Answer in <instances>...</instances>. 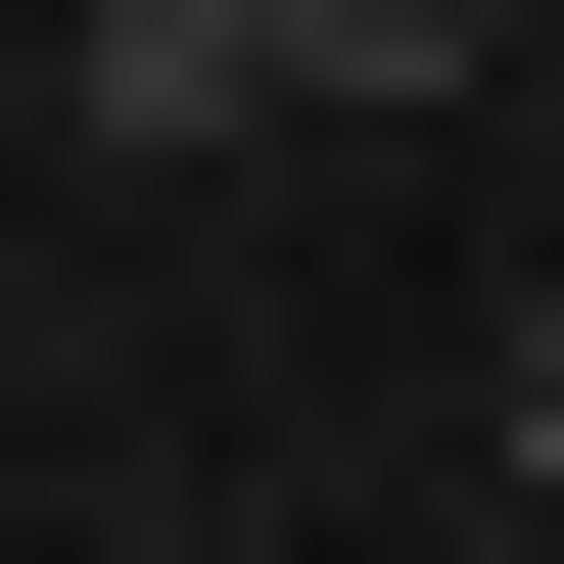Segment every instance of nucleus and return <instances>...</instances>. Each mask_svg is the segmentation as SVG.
Here are the masks:
<instances>
[{"instance_id":"2","label":"nucleus","mask_w":564,"mask_h":564,"mask_svg":"<svg viewBox=\"0 0 564 564\" xmlns=\"http://www.w3.org/2000/svg\"><path fill=\"white\" fill-rule=\"evenodd\" d=\"M518 518H564V282H518Z\"/></svg>"},{"instance_id":"1","label":"nucleus","mask_w":564,"mask_h":564,"mask_svg":"<svg viewBox=\"0 0 564 564\" xmlns=\"http://www.w3.org/2000/svg\"><path fill=\"white\" fill-rule=\"evenodd\" d=\"M470 47H518V0H282V95H470Z\"/></svg>"}]
</instances>
